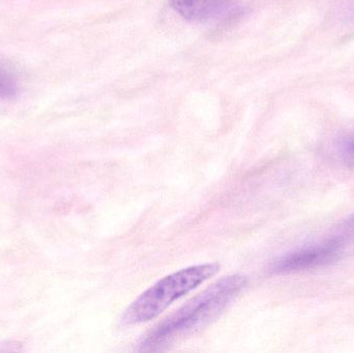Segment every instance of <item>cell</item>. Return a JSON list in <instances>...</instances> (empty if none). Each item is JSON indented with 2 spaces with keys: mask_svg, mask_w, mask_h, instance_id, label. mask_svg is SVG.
Segmentation results:
<instances>
[{
  "mask_svg": "<svg viewBox=\"0 0 354 353\" xmlns=\"http://www.w3.org/2000/svg\"><path fill=\"white\" fill-rule=\"evenodd\" d=\"M245 285L247 278L243 276L223 278L156 327L145 338L142 347H160L203 329L220 316Z\"/></svg>",
  "mask_w": 354,
  "mask_h": 353,
  "instance_id": "cell-1",
  "label": "cell"
},
{
  "mask_svg": "<svg viewBox=\"0 0 354 353\" xmlns=\"http://www.w3.org/2000/svg\"><path fill=\"white\" fill-rule=\"evenodd\" d=\"M218 269V263H205L187 267L163 278L129 307L122 317V323L139 325L156 318L178 298L214 277Z\"/></svg>",
  "mask_w": 354,
  "mask_h": 353,
  "instance_id": "cell-2",
  "label": "cell"
},
{
  "mask_svg": "<svg viewBox=\"0 0 354 353\" xmlns=\"http://www.w3.org/2000/svg\"><path fill=\"white\" fill-rule=\"evenodd\" d=\"M340 253V242L330 240L285 255L274 263L272 271L276 274H291L315 269L336 260Z\"/></svg>",
  "mask_w": 354,
  "mask_h": 353,
  "instance_id": "cell-3",
  "label": "cell"
},
{
  "mask_svg": "<svg viewBox=\"0 0 354 353\" xmlns=\"http://www.w3.org/2000/svg\"><path fill=\"white\" fill-rule=\"evenodd\" d=\"M237 3L239 0H170L179 16L196 23L225 18L237 8Z\"/></svg>",
  "mask_w": 354,
  "mask_h": 353,
  "instance_id": "cell-4",
  "label": "cell"
},
{
  "mask_svg": "<svg viewBox=\"0 0 354 353\" xmlns=\"http://www.w3.org/2000/svg\"><path fill=\"white\" fill-rule=\"evenodd\" d=\"M20 93V83L16 75L0 64V101H12Z\"/></svg>",
  "mask_w": 354,
  "mask_h": 353,
  "instance_id": "cell-5",
  "label": "cell"
},
{
  "mask_svg": "<svg viewBox=\"0 0 354 353\" xmlns=\"http://www.w3.org/2000/svg\"><path fill=\"white\" fill-rule=\"evenodd\" d=\"M338 151L345 162L354 164V137L341 140L339 142Z\"/></svg>",
  "mask_w": 354,
  "mask_h": 353,
  "instance_id": "cell-6",
  "label": "cell"
},
{
  "mask_svg": "<svg viewBox=\"0 0 354 353\" xmlns=\"http://www.w3.org/2000/svg\"><path fill=\"white\" fill-rule=\"evenodd\" d=\"M342 230L346 233L354 234V216L345 221L342 225Z\"/></svg>",
  "mask_w": 354,
  "mask_h": 353,
  "instance_id": "cell-7",
  "label": "cell"
}]
</instances>
